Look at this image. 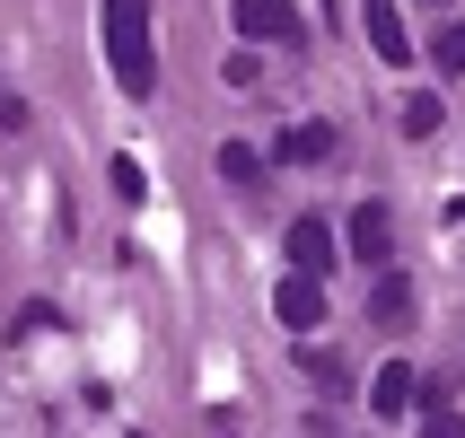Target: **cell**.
<instances>
[{
  "label": "cell",
  "instance_id": "1",
  "mask_svg": "<svg viewBox=\"0 0 465 438\" xmlns=\"http://www.w3.org/2000/svg\"><path fill=\"white\" fill-rule=\"evenodd\" d=\"M105 71L124 79V97L158 88V53H150V0H105Z\"/></svg>",
  "mask_w": 465,
  "mask_h": 438
},
{
  "label": "cell",
  "instance_id": "2",
  "mask_svg": "<svg viewBox=\"0 0 465 438\" xmlns=\"http://www.w3.org/2000/svg\"><path fill=\"white\" fill-rule=\"evenodd\" d=\"M229 18H237V35H263V44H299V35H308L299 0H237Z\"/></svg>",
  "mask_w": 465,
  "mask_h": 438
},
{
  "label": "cell",
  "instance_id": "3",
  "mask_svg": "<svg viewBox=\"0 0 465 438\" xmlns=\"http://www.w3.org/2000/svg\"><path fill=\"white\" fill-rule=\"evenodd\" d=\"M342 246H351L369 272H387V255H395V210L387 202H361V210H351V229H342Z\"/></svg>",
  "mask_w": 465,
  "mask_h": 438
},
{
  "label": "cell",
  "instance_id": "4",
  "mask_svg": "<svg viewBox=\"0 0 465 438\" xmlns=\"http://www.w3.org/2000/svg\"><path fill=\"white\" fill-rule=\"evenodd\" d=\"M272 316H282L290 334H316V325H325V289H316L308 272H290V281L272 289Z\"/></svg>",
  "mask_w": 465,
  "mask_h": 438
},
{
  "label": "cell",
  "instance_id": "5",
  "mask_svg": "<svg viewBox=\"0 0 465 438\" xmlns=\"http://www.w3.org/2000/svg\"><path fill=\"white\" fill-rule=\"evenodd\" d=\"M369 404H378V421H404V413H421L430 394H421V377H413L404 360H387V368H378V394H369Z\"/></svg>",
  "mask_w": 465,
  "mask_h": 438
},
{
  "label": "cell",
  "instance_id": "6",
  "mask_svg": "<svg viewBox=\"0 0 465 438\" xmlns=\"http://www.w3.org/2000/svg\"><path fill=\"white\" fill-rule=\"evenodd\" d=\"M282 246H290V263H299L308 281H316V272H334V229H325V219H290Z\"/></svg>",
  "mask_w": 465,
  "mask_h": 438
},
{
  "label": "cell",
  "instance_id": "7",
  "mask_svg": "<svg viewBox=\"0 0 465 438\" xmlns=\"http://www.w3.org/2000/svg\"><path fill=\"white\" fill-rule=\"evenodd\" d=\"M272 158H282V167H316V158H334V123H290L282 141H272Z\"/></svg>",
  "mask_w": 465,
  "mask_h": 438
},
{
  "label": "cell",
  "instance_id": "8",
  "mask_svg": "<svg viewBox=\"0 0 465 438\" xmlns=\"http://www.w3.org/2000/svg\"><path fill=\"white\" fill-rule=\"evenodd\" d=\"M361 18H369V44H378V62H404V53H413V35H404V9H395V0H369Z\"/></svg>",
  "mask_w": 465,
  "mask_h": 438
},
{
  "label": "cell",
  "instance_id": "9",
  "mask_svg": "<svg viewBox=\"0 0 465 438\" xmlns=\"http://www.w3.org/2000/svg\"><path fill=\"white\" fill-rule=\"evenodd\" d=\"M369 316H378V325H413V281L378 272V289H369Z\"/></svg>",
  "mask_w": 465,
  "mask_h": 438
},
{
  "label": "cell",
  "instance_id": "10",
  "mask_svg": "<svg viewBox=\"0 0 465 438\" xmlns=\"http://www.w3.org/2000/svg\"><path fill=\"white\" fill-rule=\"evenodd\" d=\"M440 114H448V105L430 97V88H413V97H404V114H395V123H404V141H430V131H440Z\"/></svg>",
  "mask_w": 465,
  "mask_h": 438
},
{
  "label": "cell",
  "instance_id": "11",
  "mask_svg": "<svg viewBox=\"0 0 465 438\" xmlns=\"http://www.w3.org/2000/svg\"><path fill=\"white\" fill-rule=\"evenodd\" d=\"M105 184H114V202H150V176H141V158H114V167H105Z\"/></svg>",
  "mask_w": 465,
  "mask_h": 438
},
{
  "label": "cell",
  "instance_id": "12",
  "mask_svg": "<svg viewBox=\"0 0 465 438\" xmlns=\"http://www.w3.org/2000/svg\"><path fill=\"white\" fill-rule=\"evenodd\" d=\"M220 176L229 184H263V158L246 150V141H229V150H220Z\"/></svg>",
  "mask_w": 465,
  "mask_h": 438
},
{
  "label": "cell",
  "instance_id": "13",
  "mask_svg": "<svg viewBox=\"0 0 465 438\" xmlns=\"http://www.w3.org/2000/svg\"><path fill=\"white\" fill-rule=\"evenodd\" d=\"M430 62H440V71H465V26H440V35H430Z\"/></svg>",
  "mask_w": 465,
  "mask_h": 438
},
{
  "label": "cell",
  "instance_id": "14",
  "mask_svg": "<svg viewBox=\"0 0 465 438\" xmlns=\"http://www.w3.org/2000/svg\"><path fill=\"white\" fill-rule=\"evenodd\" d=\"M421 438H465V413H421Z\"/></svg>",
  "mask_w": 465,
  "mask_h": 438
},
{
  "label": "cell",
  "instance_id": "15",
  "mask_svg": "<svg viewBox=\"0 0 465 438\" xmlns=\"http://www.w3.org/2000/svg\"><path fill=\"white\" fill-rule=\"evenodd\" d=\"M18 123H26V105H18V97H0V131H18Z\"/></svg>",
  "mask_w": 465,
  "mask_h": 438
},
{
  "label": "cell",
  "instance_id": "16",
  "mask_svg": "<svg viewBox=\"0 0 465 438\" xmlns=\"http://www.w3.org/2000/svg\"><path fill=\"white\" fill-rule=\"evenodd\" d=\"M0 97H9V88H0Z\"/></svg>",
  "mask_w": 465,
  "mask_h": 438
}]
</instances>
